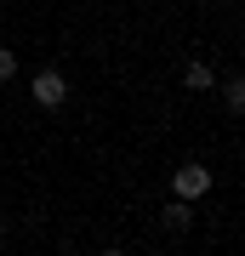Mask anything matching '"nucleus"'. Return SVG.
<instances>
[{
  "mask_svg": "<svg viewBox=\"0 0 245 256\" xmlns=\"http://www.w3.org/2000/svg\"><path fill=\"white\" fill-rule=\"evenodd\" d=\"M0 234H6V210H0Z\"/></svg>",
  "mask_w": 245,
  "mask_h": 256,
  "instance_id": "obj_8",
  "label": "nucleus"
},
{
  "mask_svg": "<svg viewBox=\"0 0 245 256\" xmlns=\"http://www.w3.org/2000/svg\"><path fill=\"white\" fill-rule=\"evenodd\" d=\"M29 97H35L40 108H63V102H69V80H63V68H40L35 80H29Z\"/></svg>",
  "mask_w": 245,
  "mask_h": 256,
  "instance_id": "obj_2",
  "label": "nucleus"
},
{
  "mask_svg": "<svg viewBox=\"0 0 245 256\" xmlns=\"http://www.w3.org/2000/svg\"><path fill=\"white\" fill-rule=\"evenodd\" d=\"M222 86V102H228V114H239L245 108V80H239V74H228V80H217Z\"/></svg>",
  "mask_w": 245,
  "mask_h": 256,
  "instance_id": "obj_5",
  "label": "nucleus"
},
{
  "mask_svg": "<svg viewBox=\"0 0 245 256\" xmlns=\"http://www.w3.org/2000/svg\"><path fill=\"white\" fill-rule=\"evenodd\" d=\"M6 80H18V52L0 46V86H6Z\"/></svg>",
  "mask_w": 245,
  "mask_h": 256,
  "instance_id": "obj_6",
  "label": "nucleus"
},
{
  "mask_svg": "<svg viewBox=\"0 0 245 256\" xmlns=\"http://www.w3.org/2000/svg\"><path fill=\"white\" fill-rule=\"evenodd\" d=\"M182 86H188V92H211V86H217V74H211V63H200V57H194V63L182 68Z\"/></svg>",
  "mask_w": 245,
  "mask_h": 256,
  "instance_id": "obj_4",
  "label": "nucleus"
},
{
  "mask_svg": "<svg viewBox=\"0 0 245 256\" xmlns=\"http://www.w3.org/2000/svg\"><path fill=\"white\" fill-rule=\"evenodd\" d=\"M160 222H165L171 234H188V228H194V210H188V200H171V205L160 210Z\"/></svg>",
  "mask_w": 245,
  "mask_h": 256,
  "instance_id": "obj_3",
  "label": "nucleus"
},
{
  "mask_svg": "<svg viewBox=\"0 0 245 256\" xmlns=\"http://www.w3.org/2000/svg\"><path fill=\"white\" fill-rule=\"evenodd\" d=\"M171 194H177V200H205V194H211V165L182 160L177 171H171Z\"/></svg>",
  "mask_w": 245,
  "mask_h": 256,
  "instance_id": "obj_1",
  "label": "nucleus"
},
{
  "mask_svg": "<svg viewBox=\"0 0 245 256\" xmlns=\"http://www.w3.org/2000/svg\"><path fill=\"white\" fill-rule=\"evenodd\" d=\"M103 256H126V250H120V245H109V250H103Z\"/></svg>",
  "mask_w": 245,
  "mask_h": 256,
  "instance_id": "obj_7",
  "label": "nucleus"
}]
</instances>
